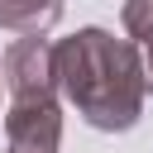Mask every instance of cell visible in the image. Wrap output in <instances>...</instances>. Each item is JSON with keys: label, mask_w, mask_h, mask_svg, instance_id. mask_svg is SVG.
Returning a JSON list of instances; mask_svg holds the SVG:
<instances>
[{"label": "cell", "mask_w": 153, "mask_h": 153, "mask_svg": "<svg viewBox=\"0 0 153 153\" xmlns=\"http://www.w3.org/2000/svg\"><path fill=\"white\" fill-rule=\"evenodd\" d=\"M0 81L10 100L24 96H57V57L48 38H14L0 57Z\"/></svg>", "instance_id": "obj_3"}, {"label": "cell", "mask_w": 153, "mask_h": 153, "mask_svg": "<svg viewBox=\"0 0 153 153\" xmlns=\"http://www.w3.org/2000/svg\"><path fill=\"white\" fill-rule=\"evenodd\" d=\"M62 148V105L57 96H24L5 110V153H57Z\"/></svg>", "instance_id": "obj_2"}, {"label": "cell", "mask_w": 153, "mask_h": 153, "mask_svg": "<svg viewBox=\"0 0 153 153\" xmlns=\"http://www.w3.org/2000/svg\"><path fill=\"white\" fill-rule=\"evenodd\" d=\"M143 67H148V91H153V53L143 57Z\"/></svg>", "instance_id": "obj_6"}, {"label": "cell", "mask_w": 153, "mask_h": 153, "mask_svg": "<svg viewBox=\"0 0 153 153\" xmlns=\"http://www.w3.org/2000/svg\"><path fill=\"white\" fill-rule=\"evenodd\" d=\"M120 24H124V33L139 53H153V0H124Z\"/></svg>", "instance_id": "obj_5"}, {"label": "cell", "mask_w": 153, "mask_h": 153, "mask_svg": "<svg viewBox=\"0 0 153 153\" xmlns=\"http://www.w3.org/2000/svg\"><path fill=\"white\" fill-rule=\"evenodd\" d=\"M53 57H57V91L76 105V115L91 129L124 134L139 124L148 100V67L129 38L86 24L72 38L53 43Z\"/></svg>", "instance_id": "obj_1"}, {"label": "cell", "mask_w": 153, "mask_h": 153, "mask_svg": "<svg viewBox=\"0 0 153 153\" xmlns=\"http://www.w3.org/2000/svg\"><path fill=\"white\" fill-rule=\"evenodd\" d=\"M62 19V0H0V29L19 38H43Z\"/></svg>", "instance_id": "obj_4"}]
</instances>
